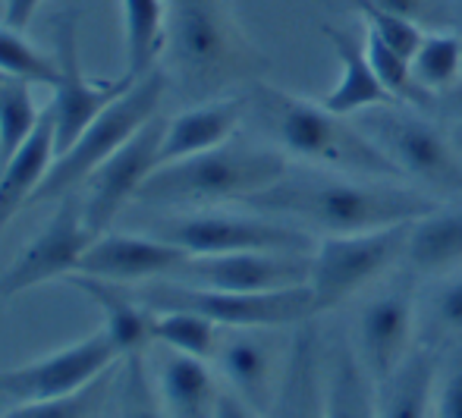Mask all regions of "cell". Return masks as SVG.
<instances>
[{"mask_svg":"<svg viewBox=\"0 0 462 418\" xmlns=\"http://www.w3.org/2000/svg\"><path fill=\"white\" fill-rule=\"evenodd\" d=\"M271 218H290L305 227L340 237L365 233L381 227L409 224L431 214L434 199L406 186H387L383 180L365 182V176L349 180L340 173H286L264 192L245 201Z\"/></svg>","mask_w":462,"mask_h":418,"instance_id":"cell-1","label":"cell"},{"mask_svg":"<svg viewBox=\"0 0 462 418\" xmlns=\"http://www.w3.org/2000/svg\"><path fill=\"white\" fill-rule=\"evenodd\" d=\"M249 107L292 158L365 180H406L402 170L356 126V120L349 123V116L330 114L324 104H311L283 88L258 85L249 95Z\"/></svg>","mask_w":462,"mask_h":418,"instance_id":"cell-2","label":"cell"},{"mask_svg":"<svg viewBox=\"0 0 462 418\" xmlns=\"http://www.w3.org/2000/svg\"><path fill=\"white\" fill-rule=\"evenodd\" d=\"M290 173V161L277 148L224 142L211 152L161 164L142 182L135 201L152 208H192L217 201H249Z\"/></svg>","mask_w":462,"mask_h":418,"instance_id":"cell-3","label":"cell"},{"mask_svg":"<svg viewBox=\"0 0 462 418\" xmlns=\"http://www.w3.org/2000/svg\"><path fill=\"white\" fill-rule=\"evenodd\" d=\"M129 293L158 315L161 311H195L217 328L233 330L286 328V324H305L315 318V293L309 283L271 293H226L161 277L129 283Z\"/></svg>","mask_w":462,"mask_h":418,"instance_id":"cell-4","label":"cell"},{"mask_svg":"<svg viewBox=\"0 0 462 418\" xmlns=\"http://www.w3.org/2000/svg\"><path fill=\"white\" fill-rule=\"evenodd\" d=\"M164 88H167V76L158 67L142 76V79H135L110 107H104L88 123L86 133L76 139L73 148L57 154L54 167L48 170V176L42 180L38 192L32 195V201H51L76 192L110 154L120 152L148 120L158 116Z\"/></svg>","mask_w":462,"mask_h":418,"instance_id":"cell-5","label":"cell"},{"mask_svg":"<svg viewBox=\"0 0 462 418\" xmlns=\"http://www.w3.org/2000/svg\"><path fill=\"white\" fill-rule=\"evenodd\" d=\"M353 120L402 170L406 180H419L438 192L462 195V152L453 135H444L425 116L396 110L393 104L362 110Z\"/></svg>","mask_w":462,"mask_h":418,"instance_id":"cell-6","label":"cell"},{"mask_svg":"<svg viewBox=\"0 0 462 418\" xmlns=\"http://www.w3.org/2000/svg\"><path fill=\"white\" fill-rule=\"evenodd\" d=\"M409 224L381 227L365 233H340L324 237L311 255V293H315V315L346 302L353 293L368 286L377 274L402 261L409 243Z\"/></svg>","mask_w":462,"mask_h":418,"instance_id":"cell-7","label":"cell"},{"mask_svg":"<svg viewBox=\"0 0 462 418\" xmlns=\"http://www.w3.org/2000/svg\"><path fill=\"white\" fill-rule=\"evenodd\" d=\"M161 239L180 246L189 255L226 252H315L311 233L274 220L271 214H226L199 211L177 218L158 230Z\"/></svg>","mask_w":462,"mask_h":418,"instance_id":"cell-8","label":"cell"},{"mask_svg":"<svg viewBox=\"0 0 462 418\" xmlns=\"http://www.w3.org/2000/svg\"><path fill=\"white\" fill-rule=\"evenodd\" d=\"M51 35H54V57L60 67V82L54 85V101H51V116H54V133H57V154L76 145L86 126L101 114L104 107L116 101L123 91L135 79L123 76L114 82H92L86 79L79 67V44H76V13H60L51 23Z\"/></svg>","mask_w":462,"mask_h":418,"instance_id":"cell-9","label":"cell"},{"mask_svg":"<svg viewBox=\"0 0 462 418\" xmlns=\"http://www.w3.org/2000/svg\"><path fill=\"white\" fill-rule=\"evenodd\" d=\"M116 358H120V352L101 328L92 337L79 339L67 349L51 352L44 358H35L29 365L0 368V396L13 403H38L76 394L101 375H107Z\"/></svg>","mask_w":462,"mask_h":418,"instance_id":"cell-10","label":"cell"},{"mask_svg":"<svg viewBox=\"0 0 462 418\" xmlns=\"http://www.w3.org/2000/svg\"><path fill=\"white\" fill-rule=\"evenodd\" d=\"M315 252H226L189 255L171 280H183L205 290L226 293H271L311 283Z\"/></svg>","mask_w":462,"mask_h":418,"instance_id":"cell-11","label":"cell"},{"mask_svg":"<svg viewBox=\"0 0 462 418\" xmlns=\"http://www.w3.org/2000/svg\"><path fill=\"white\" fill-rule=\"evenodd\" d=\"M167 133V120H148L116 154H110L101 167L82 182V208L92 237H104L114 218L129 199L142 189V182L161 167V142Z\"/></svg>","mask_w":462,"mask_h":418,"instance_id":"cell-12","label":"cell"},{"mask_svg":"<svg viewBox=\"0 0 462 418\" xmlns=\"http://www.w3.org/2000/svg\"><path fill=\"white\" fill-rule=\"evenodd\" d=\"M95 243L92 230L86 224V208H82V192L63 195L57 205L51 224L29 243V249L19 255L0 277V299L19 296L44 280L67 277L79 271V261L88 246Z\"/></svg>","mask_w":462,"mask_h":418,"instance_id":"cell-13","label":"cell"},{"mask_svg":"<svg viewBox=\"0 0 462 418\" xmlns=\"http://www.w3.org/2000/svg\"><path fill=\"white\" fill-rule=\"evenodd\" d=\"M189 258L180 246L161 237H133V233H104L86 249L79 271L88 277L116 280V283H145V280L173 277Z\"/></svg>","mask_w":462,"mask_h":418,"instance_id":"cell-14","label":"cell"},{"mask_svg":"<svg viewBox=\"0 0 462 418\" xmlns=\"http://www.w3.org/2000/svg\"><path fill=\"white\" fill-rule=\"evenodd\" d=\"M412 328L415 309L406 293H381L362 309L359 324H356V356L362 368L371 375V381L381 384L390 377L412 352Z\"/></svg>","mask_w":462,"mask_h":418,"instance_id":"cell-15","label":"cell"},{"mask_svg":"<svg viewBox=\"0 0 462 418\" xmlns=\"http://www.w3.org/2000/svg\"><path fill=\"white\" fill-rule=\"evenodd\" d=\"M167 42L189 73L208 76L224 67L233 48L220 0H171Z\"/></svg>","mask_w":462,"mask_h":418,"instance_id":"cell-16","label":"cell"},{"mask_svg":"<svg viewBox=\"0 0 462 418\" xmlns=\"http://www.w3.org/2000/svg\"><path fill=\"white\" fill-rule=\"evenodd\" d=\"M67 280L82 290L101 309L104 334L120 352V362L129 356H142L148 343H154V311L145 309L139 299L129 293V283L116 280L88 277V274H67Z\"/></svg>","mask_w":462,"mask_h":418,"instance_id":"cell-17","label":"cell"},{"mask_svg":"<svg viewBox=\"0 0 462 418\" xmlns=\"http://www.w3.org/2000/svg\"><path fill=\"white\" fill-rule=\"evenodd\" d=\"M245 110H249L245 98H220V101L199 104V107H189L180 116H173L167 123L164 142H161V164L192 158V154L211 152V148L230 142Z\"/></svg>","mask_w":462,"mask_h":418,"instance_id":"cell-18","label":"cell"},{"mask_svg":"<svg viewBox=\"0 0 462 418\" xmlns=\"http://www.w3.org/2000/svg\"><path fill=\"white\" fill-rule=\"evenodd\" d=\"M334 44L337 63H340V82L324 95V107L337 116H349L371 107H381V104H396V98L387 91V85L377 79V73L371 70L365 48H359L353 35H346L343 29H324Z\"/></svg>","mask_w":462,"mask_h":418,"instance_id":"cell-19","label":"cell"},{"mask_svg":"<svg viewBox=\"0 0 462 418\" xmlns=\"http://www.w3.org/2000/svg\"><path fill=\"white\" fill-rule=\"evenodd\" d=\"M57 158V133L51 110L42 114V123L32 133V139L13 154L6 167H0V230L10 224V218L23 205H32V195L38 192L48 170Z\"/></svg>","mask_w":462,"mask_h":418,"instance_id":"cell-20","label":"cell"},{"mask_svg":"<svg viewBox=\"0 0 462 418\" xmlns=\"http://www.w3.org/2000/svg\"><path fill=\"white\" fill-rule=\"evenodd\" d=\"M268 418H324V390L318 377L315 330L305 321L292 339L283 377H280L274 400L268 406Z\"/></svg>","mask_w":462,"mask_h":418,"instance_id":"cell-21","label":"cell"},{"mask_svg":"<svg viewBox=\"0 0 462 418\" xmlns=\"http://www.w3.org/2000/svg\"><path fill=\"white\" fill-rule=\"evenodd\" d=\"M402 261L415 274H447L462 265V205L434 208L431 214L419 218L409 230V243Z\"/></svg>","mask_w":462,"mask_h":418,"instance_id":"cell-22","label":"cell"},{"mask_svg":"<svg viewBox=\"0 0 462 418\" xmlns=\"http://www.w3.org/2000/svg\"><path fill=\"white\" fill-rule=\"evenodd\" d=\"M220 387L205 358L167 352L161 362V403L171 418H214Z\"/></svg>","mask_w":462,"mask_h":418,"instance_id":"cell-23","label":"cell"},{"mask_svg":"<svg viewBox=\"0 0 462 418\" xmlns=\"http://www.w3.org/2000/svg\"><path fill=\"white\" fill-rule=\"evenodd\" d=\"M438 362L431 352H412L377 384V418H434Z\"/></svg>","mask_w":462,"mask_h":418,"instance_id":"cell-24","label":"cell"},{"mask_svg":"<svg viewBox=\"0 0 462 418\" xmlns=\"http://www.w3.org/2000/svg\"><path fill=\"white\" fill-rule=\"evenodd\" d=\"M220 375L226 377L230 390H236L245 403L252 406H271L274 394H271V375H274V356L252 330H239L230 339L217 346L214 352Z\"/></svg>","mask_w":462,"mask_h":418,"instance_id":"cell-25","label":"cell"},{"mask_svg":"<svg viewBox=\"0 0 462 418\" xmlns=\"http://www.w3.org/2000/svg\"><path fill=\"white\" fill-rule=\"evenodd\" d=\"M123 35H126V76L142 79L158 67L167 42V6L164 0H120Z\"/></svg>","mask_w":462,"mask_h":418,"instance_id":"cell-26","label":"cell"},{"mask_svg":"<svg viewBox=\"0 0 462 418\" xmlns=\"http://www.w3.org/2000/svg\"><path fill=\"white\" fill-rule=\"evenodd\" d=\"M324 418H377V384L353 352L337 358L324 390Z\"/></svg>","mask_w":462,"mask_h":418,"instance_id":"cell-27","label":"cell"},{"mask_svg":"<svg viewBox=\"0 0 462 418\" xmlns=\"http://www.w3.org/2000/svg\"><path fill=\"white\" fill-rule=\"evenodd\" d=\"M412 76L428 95H440L462 76V38L453 32H425V42L412 57Z\"/></svg>","mask_w":462,"mask_h":418,"instance_id":"cell-28","label":"cell"},{"mask_svg":"<svg viewBox=\"0 0 462 418\" xmlns=\"http://www.w3.org/2000/svg\"><path fill=\"white\" fill-rule=\"evenodd\" d=\"M42 123L35 101H32L29 82L4 79L0 82V167L13 161V154L32 139Z\"/></svg>","mask_w":462,"mask_h":418,"instance_id":"cell-29","label":"cell"},{"mask_svg":"<svg viewBox=\"0 0 462 418\" xmlns=\"http://www.w3.org/2000/svg\"><path fill=\"white\" fill-rule=\"evenodd\" d=\"M217 330V324L195 315V311H161L154 318V343H164L167 349L186 352V356L205 358V362L214 358L220 346Z\"/></svg>","mask_w":462,"mask_h":418,"instance_id":"cell-30","label":"cell"},{"mask_svg":"<svg viewBox=\"0 0 462 418\" xmlns=\"http://www.w3.org/2000/svg\"><path fill=\"white\" fill-rule=\"evenodd\" d=\"M0 73L6 79H23L29 85H48L54 88L60 82V67L57 57H48L29 44L19 29L0 25Z\"/></svg>","mask_w":462,"mask_h":418,"instance_id":"cell-31","label":"cell"},{"mask_svg":"<svg viewBox=\"0 0 462 418\" xmlns=\"http://www.w3.org/2000/svg\"><path fill=\"white\" fill-rule=\"evenodd\" d=\"M365 57L371 63V70L377 73V79L387 85V91L402 104H415V107H431L434 95H428L412 76V60L400 51H393L390 44H383L377 35L365 32Z\"/></svg>","mask_w":462,"mask_h":418,"instance_id":"cell-32","label":"cell"},{"mask_svg":"<svg viewBox=\"0 0 462 418\" xmlns=\"http://www.w3.org/2000/svg\"><path fill=\"white\" fill-rule=\"evenodd\" d=\"M356 10L365 16V25L371 35H377L383 44H390L393 51H400V54H406L409 60L415 57V51L421 48V42H425V29H421L419 23H412V19H402V16H393V13L381 10L377 4H371V0H353Z\"/></svg>","mask_w":462,"mask_h":418,"instance_id":"cell-33","label":"cell"},{"mask_svg":"<svg viewBox=\"0 0 462 418\" xmlns=\"http://www.w3.org/2000/svg\"><path fill=\"white\" fill-rule=\"evenodd\" d=\"M104 394V375L92 381L88 387L76 390L67 396H54V400H38V403H16L4 418H88V413L101 403Z\"/></svg>","mask_w":462,"mask_h":418,"instance_id":"cell-34","label":"cell"},{"mask_svg":"<svg viewBox=\"0 0 462 418\" xmlns=\"http://www.w3.org/2000/svg\"><path fill=\"white\" fill-rule=\"evenodd\" d=\"M123 362H126V377H123L120 418H171L164 403L154 400L152 387H148L145 371H142V356H129Z\"/></svg>","mask_w":462,"mask_h":418,"instance_id":"cell-35","label":"cell"},{"mask_svg":"<svg viewBox=\"0 0 462 418\" xmlns=\"http://www.w3.org/2000/svg\"><path fill=\"white\" fill-rule=\"evenodd\" d=\"M434 418H462V352L447 365L434 390Z\"/></svg>","mask_w":462,"mask_h":418,"instance_id":"cell-36","label":"cell"},{"mask_svg":"<svg viewBox=\"0 0 462 418\" xmlns=\"http://www.w3.org/2000/svg\"><path fill=\"white\" fill-rule=\"evenodd\" d=\"M371 4L393 13V16L412 19V23H419V25H425V23L440 25L447 19V0H371Z\"/></svg>","mask_w":462,"mask_h":418,"instance_id":"cell-37","label":"cell"},{"mask_svg":"<svg viewBox=\"0 0 462 418\" xmlns=\"http://www.w3.org/2000/svg\"><path fill=\"white\" fill-rule=\"evenodd\" d=\"M434 318L444 330L462 334V277L447 280L434 296Z\"/></svg>","mask_w":462,"mask_h":418,"instance_id":"cell-38","label":"cell"},{"mask_svg":"<svg viewBox=\"0 0 462 418\" xmlns=\"http://www.w3.org/2000/svg\"><path fill=\"white\" fill-rule=\"evenodd\" d=\"M214 418H258L255 406L245 403L236 390H220L217 394V406H214Z\"/></svg>","mask_w":462,"mask_h":418,"instance_id":"cell-39","label":"cell"},{"mask_svg":"<svg viewBox=\"0 0 462 418\" xmlns=\"http://www.w3.org/2000/svg\"><path fill=\"white\" fill-rule=\"evenodd\" d=\"M42 4H44V0H6V4H4V25L23 32L25 25L32 23V16H35Z\"/></svg>","mask_w":462,"mask_h":418,"instance_id":"cell-40","label":"cell"},{"mask_svg":"<svg viewBox=\"0 0 462 418\" xmlns=\"http://www.w3.org/2000/svg\"><path fill=\"white\" fill-rule=\"evenodd\" d=\"M431 110H438V114H444V116H453V120H462V76L447 91L434 95Z\"/></svg>","mask_w":462,"mask_h":418,"instance_id":"cell-41","label":"cell"},{"mask_svg":"<svg viewBox=\"0 0 462 418\" xmlns=\"http://www.w3.org/2000/svg\"><path fill=\"white\" fill-rule=\"evenodd\" d=\"M453 142H457V148L462 152V120L457 123V129H453Z\"/></svg>","mask_w":462,"mask_h":418,"instance_id":"cell-42","label":"cell"},{"mask_svg":"<svg viewBox=\"0 0 462 418\" xmlns=\"http://www.w3.org/2000/svg\"><path fill=\"white\" fill-rule=\"evenodd\" d=\"M4 79H6V76H4V73H0V82H4Z\"/></svg>","mask_w":462,"mask_h":418,"instance_id":"cell-43","label":"cell"}]
</instances>
